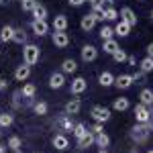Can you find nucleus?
Listing matches in <instances>:
<instances>
[{"label":"nucleus","instance_id":"obj_1","mask_svg":"<svg viewBox=\"0 0 153 153\" xmlns=\"http://www.w3.org/2000/svg\"><path fill=\"white\" fill-rule=\"evenodd\" d=\"M151 131H153V129L147 125V123H137V125L131 129L129 137H131L135 143H137V145H141V143H147L149 135H151Z\"/></svg>","mask_w":153,"mask_h":153},{"label":"nucleus","instance_id":"obj_2","mask_svg":"<svg viewBox=\"0 0 153 153\" xmlns=\"http://www.w3.org/2000/svg\"><path fill=\"white\" fill-rule=\"evenodd\" d=\"M39 57H41V49L37 47V45H33V43L23 45V59H25V63L35 65L37 61H39Z\"/></svg>","mask_w":153,"mask_h":153},{"label":"nucleus","instance_id":"obj_3","mask_svg":"<svg viewBox=\"0 0 153 153\" xmlns=\"http://www.w3.org/2000/svg\"><path fill=\"white\" fill-rule=\"evenodd\" d=\"M90 117L94 118V123H108L110 120V110L106 108V106H100V104H96L90 108Z\"/></svg>","mask_w":153,"mask_h":153},{"label":"nucleus","instance_id":"obj_4","mask_svg":"<svg viewBox=\"0 0 153 153\" xmlns=\"http://www.w3.org/2000/svg\"><path fill=\"white\" fill-rule=\"evenodd\" d=\"M55 127H57L61 133H71L74 131V123H71V114L68 112H63V114H59L57 120H55Z\"/></svg>","mask_w":153,"mask_h":153},{"label":"nucleus","instance_id":"obj_5","mask_svg":"<svg viewBox=\"0 0 153 153\" xmlns=\"http://www.w3.org/2000/svg\"><path fill=\"white\" fill-rule=\"evenodd\" d=\"M51 41H53L55 47L65 49L70 45V35H68L65 31H53V33H51Z\"/></svg>","mask_w":153,"mask_h":153},{"label":"nucleus","instance_id":"obj_6","mask_svg":"<svg viewBox=\"0 0 153 153\" xmlns=\"http://www.w3.org/2000/svg\"><path fill=\"white\" fill-rule=\"evenodd\" d=\"M86 88H88V82H86V78H82V76H78V78H74L71 80V86H70V92L74 96H80L86 92Z\"/></svg>","mask_w":153,"mask_h":153},{"label":"nucleus","instance_id":"obj_7","mask_svg":"<svg viewBox=\"0 0 153 153\" xmlns=\"http://www.w3.org/2000/svg\"><path fill=\"white\" fill-rule=\"evenodd\" d=\"M76 145H78V149H82V151H84V149H90L92 145H96V135L88 129V133H86L84 137L76 139Z\"/></svg>","mask_w":153,"mask_h":153},{"label":"nucleus","instance_id":"obj_8","mask_svg":"<svg viewBox=\"0 0 153 153\" xmlns=\"http://www.w3.org/2000/svg\"><path fill=\"white\" fill-rule=\"evenodd\" d=\"M135 120L137 123H149L151 120V114H149V106H145L143 102L135 106Z\"/></svg>","mask_w":153,"mask_h":153},{"label":"nucleus","instance_id":"obj_9","mask_svg":"<svg viewBox=\"0 0 153 153\" xmlns=\"http://www.w3.org/2000/svg\"><path fill=\"white\" fill-rule=\"evenodd\" d=\"M96 59H98V47H94L92 43L84 45L82 47V61L90 63V61H96Z\"/></svg>","mask_w":153,"mask_h":153},{"label":"nucleus","instance_id":"obj_10","mask_svg":"<svg viewBox=\"0 0 153 153\" xmlns=\"http://www.w3.org/2000/svg\"><path fill=\"white\" fill-rule=\"evenodd\" d=\"M63 86H65V74H63V71H53V74L49 76V88L59 90V88H63Z\"/></svg>","mask_w":153,"mask_h":153},{"label":"nucleus","instance_id":"obj_11","mask_svg":"<svg viewBox=\"0 0 153 153\" xmlns=\"http://www.w3.org/2000/svg\"><path fill=\"white\" fill-rule=\"evenodd\" d=\"M51 143H53V147H55L57 151H65V149L70 147V139H68L65 133H57V135H53Z\"/></svg>","mask_w":153,"mask_h":153},{"label":"nucleus","instance_id":"obj_12","mask_svg":"<svg viewBox=\"0 0 153 153\" xmlns=\"http://www.w3.org/2000/svg\"><path fill=\"white\" fill-rule=\"evenodd\" d=\"M96 23H98L96 14H94V12H90V14H84V16H82V21H80V27H82L84 33H90V31H92V29L96 27Z\"/></svg>","mask_w":153,"mask_h":153},{"label":"nucleus","instance_id":"obj_13","mask_svg":"<svg viewBox=\"0 0 153 153\" xmlns=\"http://www.w3.org/2000/svg\"><path fill=\"white\" fill-rule=\"evenodd\" d=\"M133 84L135 82H133V76L131 74H120V76L114 78V86H117L118 90H129Z\"/></svg>","mask_w":153,"mask_h":153},{"label":"nucleus","instance_id":"obj_14","mask_svg":"<svg viewBox=\"0 0 153 153\" xmlns=\"http://www.w3.org/2000/svg\"><path fill=\"white\" fill-rule=\"evenodd\" d=\"M29 76H31V65H29V63L16 65V70H14V80H16V82H27Z\"/></svg>","mask_w":153,"mask_h":153},{"label":"nucleus","instance_id":"obj_15","mask_svg":"<svg viewBox=\"0 0 153 153\" xmlns=\"http://www.w3.org/2000/svg\"><path fill=\"white\" fill-rule=\"evenodd\" d=\"M31 29H33V33H35L37 37H45L49 33V23L47 21H31Z\"/></svg>","mask_w":153,"mask_h":153},{"label":"nucleus","instance_id":"obj_16","mask_svg":"<svg viewBox=\"0 0 153 153\" xmlns=\"http://www.w3.org/2000/svg\"><path fill=\"white\" fill-rule=\"evenodd\" d=\"M118 16H120V21H125V23H129L131 27H135L137 25V14L133 12L131 6H123L120 12H118Z\"/></svg>","mask_w":153,"mask_h":153},{"label":"nucleus","instance_id":"obj_17","mask_svg":"<svg viewBox=\"0 0 153 153\" xmlns=\"http://www.w3.org/2000/svg\"><path fill=\"white\" fill-rule=\"evenodd\" d=\"M80 110H82V100H80V98H71V100H68V104H65V112H68V114L74 117V114H78Z\"/></svg>","mask_w":153,"mask_h":153},{"label":"nucleus","instance_id":"obj_18","mask_svg":"<svg viewBox=\"0 0 153 153\" xmlns=\"http://www.w3.org/2000/svg\"><path fill=\"white\" fill-rule=\"evenodd\" d=\"M68 25H70V21H68V16L65 14H57L55 19H53V31H68Z\"/></svg>","mask_w":153,"mask_h":153},{"label":"nucleus","instance_id":"obj_19","mask_svg":"<svg viewBox=\"0 0 153 153\" xmlns=\"http://www.w3.org/2000/svg\"><path fill=\"white\" fill-rule=\"evenodd\" d=\"M112 108L118 110V112H125V110H129V108H131V100H129V98H125V96H120V98H117V100L112 102Z\"/></svg>","mask_w":153,"mask_h":153},{"label":"nucleus","instance_id":"obj_20","mask_svg":"<svg viewBox=\"0 0 153 153\" xmlns=\"http://www.w3.org/2000/svg\"><path fill=\"white\" fill-rule=\"evenodd\" d=\"M31 14H33V19H35V21H47V6L39 2V4L35 6V10L31 12Z\"/></svg>","mask_w":153,"mask_h":153},{"label":"nucleus","instance_id":"obj_21","mask_svg":"<svg viewBox=\"0 0 153 153\" xmlns=\"http://www.w3.org/2000/svg\"><path fill=\"white\" fill-rule=\"evenodd\" d=\"M12 39H14V27L4 25L2 31H0V41H2V43H8V41H12Z\"/></svg>","mask_w":153,"mask_h":153},{"label":"nucleus","instance_id":"obj_22","mask_svg":"<svg viewBox=\"0 0 153 153\" xmlns=\"http://www.w3.org/2000/svg\"><path fill=\"white\" fill-rule=\"evenodd\" d=\"M139 102H143L145 106H153V90L151 88H143L139 94Z\"/></svg>","mask_w":153,"mask_h":153},{"label":"nucleus","instance_id":"obj_23","mask_svg":"<svg viewBox=\"0 0 153 153\" xmlns=\"http://www.w3.org/2000/svg\"><path fill=\"white\" fill-rule=\"evenodd\" d=\"M129 33H131V25L125 23V21H118L117 27H114V35H118V37H129Z\"/></svg>","mask_w":153,"mask_h":153},{"label":"nucleus","instance_id":"obj_24","mask_svg":"<svg viewBox=\"0 0 153 153\" xmlns=\"http://www.w3.org/2000/svg\"><path fill=\"white\" fill-rule=\"evenodd\" d=\"M98 82L102 88H108V86H114V76L110 74V71H102L100 76H98Z\"/></svg>","mask_w":153,"mask_h":153},{"label":"nucleus","instance_id":"obj_25","mask_svg":"<svg viewBox=\"0 0 153 153\" xmlns=\"http://www.w3.org/2000/svg\"><path fill=\"white\" fill-rule=\"evenodd\" d=\"M102 49H104V53L112 55V53L118 49V41L114 39V37H112V39H106V41H102Z\"/></svg>","mask_w":153,"mask_h":153},{"label":"nucleus","instance_id":"obj_26","mask_svg":"<svg viewBox=\"0 0 153 153\" xmlns=\"http://www.w3.org/2000/svg\"><path fill=\"white\" fill-rule=\"evenodd\" d=\"M76 70H78V63L74 59H63L61 61V71L63 74H76Z\"/></svg>","mask_w":153,"mask_h":153},{"label":"nucleus","instance_id":"obj_27","mask_svg":"<svg viewBox=\"0 0 153 153\" xmlns=\"http://www.w3.org/2000/svg\"><path fill=\"white\" fill-rule=\"evenodd\" d=\"M21 94L25 96V98H35V94H37V88H35V84H25L23 88H21Z\"/></svg>","mask_w":153,"mask_h":153},{"label":"nucleus","instance_id":"obj_28","mask_svg":"<svg viewBox=\"0 0 153 153\" xmlns=\"http://www.w3.org/2000/svg\"><path fill=\"white\" fill-rule=\"evenodd\" d=\"M12 123H14V117H12L10 112H2L0 114V129H8Z\"/></svg>","mask_w":153,"mask_h":153},{"label":"nucleus","instance_id":"obj_29","mask_svg":"<svg viewBox=\"0 0 153 153\" xmlns=\"http://www.w3.org/2000/svg\"><path fill=\"white\" fill-rule=\"evenodd\" d=\"M86 133H88V127H86L84 123H76V125H74V131H71V135H74L76 139H80V137H84Z\"/></svg>","mask_w":153,"mask_h":153},{"label":"nucleus","instance_id":"obj_30","mask_svg":"<svg viewBox=\"0 0 153 153\" xmlns=\"http://www.w3.org/2000/svg\"><path fill=\"white\" fill-rule=\"evenodd\" d=\"M6 145H8V149L16 151V149H21V147H23V141H21V137H19V135H12V137H8Z\"/></svg>","mask_w":153,"mask_h":153},{"label":"nucleus","instance_id":"obj_31","mask_svg":"<svg viewBox=\"0 0 153 153\" xmlns=\"http://www.w3.org/2000/svg\"><path fill=\"white\" fill-rule=\"evenodd\" d=\"M102 16H104V21H117L118 19V10L114 6H106L104 12H102Z\"/></svg>","mask_w":153,"mask_h":153},{"label":"nucleus","instance_id":"obj_32","mask_svg":"<svg viewBox=\"0 0 153 153\" xmlns=\"http://www.w3.org/2000/svg\"><path fill=\"white\" fill-rule=\"evenodd\" d=\"M12 41L19 43V45H27V33H25V29H14V39Z\"/></svg>","mask_w":153,"mask_h":153},{"label":"nucleus","instance_id":"obj_33","mask_svg":"<svg viewBox=\"0 0 153 153\" xmlns=\"http://www.w3.org/2000/svg\"><path fill=\"white\" fill-rule=\"evenodd\" d=\"M96 145H98L100 149H106V147L110 145V137H108L106 133H100V135H96Z\"/></svg>","mask_w":153,"mask_h":153},{"label":"nucleus","instance_id":"obj_34","mask_svg":"<svg viewBox=\"0 0 153 153\" xmlns=\"http://www.w3.org/2000/svg\"><path fill=\"white\" fill-rule=\"evenodd\" d=\"M139 68H141V71H145V74L153 71V57L147 55L145 59H141V61H139Z\"/></svg>","mask_w":153,"mask_h":153},{"label":"nucleus","instance_id":"obj_35","mask_svg":"<svg viewBox=\"0 0 153 153\" xmlns=\"http://www.w3.org/2000/svg\"><path fill=\"white\" fill-rule=\"evenodd\" d=\"M33 110H35V114H39V117H45L47 110H49V106H47V102H35Z\"/></svg>","mask_w":153,"mask_h":153},{"label":"nucleus","instance_id":"obj_36","mask_svg":"<svg viewBox=\"0 0 153 153\" xmlns=\"http://www.w3.org/2000/svg\"><path fill=\"white\" fill-rule=\"evenodd\" d=\"M98 35H100V39H102V41H106V39H112V37H114V29H112V27H102V29H100V33H98Z\"/></svg>","mask_w":153,"mask_h":153},{"label":"nucleus","instance_id":"obj_37","mask_svg":"<svg viewBox=\"0 0 153 153\" xmlns=\"http://www.w3.org/2000/svg\"><path fill=\"white\" fill-rule=\"evenodd\" d=\"M37 4H39V0H23V2H21V8H23L25 12H33Z\"/></svg>","mask_w":153,"mask_h":153},{"label":"nucleus","instance_id":"obj_38","mask_svg":"<svg viewBox=\"0 0 153 153\" xmlns=\"http://www.w3.org/2000/svg\"><path fill=\"white\" fill-rule=\"evenodd\" d=\"M127 57H129V55L125 53V49H120V47H118L117 51L112 53V59H114L117 63H123V61H127Z\"/></svg>","mask_w":153,"mask_h":153},{"label":"nucleus","instance_id":"obj_39","mask_svg":"<svg viewBox=\"0 0 153 153\" xmlns=\"http://www.w3.org/2000/svg\"><path fill=\"white\" fill-rule=\"evenodd\" d=\"M131 76H133V82L135 84H143L145 82V76H147V74H145V71H135V74H131Z\"/></svg>","mask_w":153,"mask_h":153},{"label":"nucleus","instance_id":"obj_40","mask_svg":"<svg viewBox=\"0 0 153 153\" xmlns=\"http://www.w3.org/2000/svg\"><path fill=\"white\" fill-rule=\"evenodd\" d=\"M88 129L92 131L94 135H100V133H104V125H102V123H94V125H92V127H88Z\"/></svg>","mask_w":153,"mask_h":153},{"label":"nucleus","instance_id":"obj_41","mask_svg":"<svg viewBox=\"0 0 153 153\" xmlns=\"http://www.w3.org/2000/svg\"><path fill=\"white\" fill-rule=\"evenodd\" d=\"M127 63L133 65V68H137V57H135V55H129V57H127Z\"/></svg>","mask_w":153,"mask_h":153},{"label":"nucleus","instance_id":"obj_42","mask_svg":"<svg viewBox=\"0 0 153 153\" xmlns=\"http://www.w3.org/2000/svg\"><path fill=\"white\" fill-rule=\"evenodd\" d=\"M68 2H70V6H76V8H78V6H82L86 0H68Z\"/></svg>","mask_w":153,"mask_h":153},{"label":"nucleus","instance_id":"obj_43","mask_svg":"<svg viewBox=\"0 0 153 153\" xmlns=\"http://www.w3.org/2000/svg\"><path fill=\"white\" fill-rule=\"evenodd\" d=\"M147 55H149V57H153V43H149V45H147Z\"/></svg>","mask_w":153,"mask_h":153},{"label":"nucleus","instance_id":"obj_44","mask_svg":"<svg viewBox=\"0 0 153 153\" xmlns=\"http://www.w3.org/2000/svg\"><path fill=\"white\" fill-rule=\"evenodd\" d=\"M6 149H8V145H4V143H0V153H6Z\"/></svg>","mask_w":153,"mask_h":153},{"label":"nucleus","instance_id":"obj_45","mask_svg":"<svg viewBox=\"0 0 153 153\" xmlns=\"http://www.w3.org/2000/svg\"><path fill=\"white\" fill-rule=\"evenodd\" d=\"M86 2H90V4H94V2H100V4H104V2H108V0H86Z\"/></svg>","mask_w":153,"mask_h":153},{"label":"nucleus","instance_id":"obj_46","mask_svg":"<svg viewBox=\"0 0 153 153\" xmlns=\"http://www.w3.org/2000/svg\"><path fill=\"white\" fill-rule=\"evenodd\" d=\"M6 86H8V84L4 82V80H0V92H2V90H4V88H6Z\"/></svg>","mask_w":153,"mask_h":153},{"label":"nucleus","instance_id":"obj_47","mask_svg":"<svg viewBox=\"0 0 153 153\" xmlns=\"http://www.w3.org/2000/svg\"><path fill=\"white\" fill-rule=\"evenodd\" d=\"M8 2H10V0H0V6H6Z\"/></svg>","mask_w":153,"mask_h":153},{"label":"nucleus","instance_id":"obj_48","mask_svg":"<svg viewBox=\"0 0 153 153\" xmlns=\"http://www.w3.org/2000/svg\"><path fill=\"white\" fill-rule=\"evenodd\" d=\"M129 153H139V147H133V149H131Z\"/></svg>","mask_w":153,"mask_h":153},{"label":"nucleus","instance_id":"obj_49","mask_svg":"<svg viewBox=\"0 0 153 153\" xmlns=\"http://www.w3.org/2000/svg\"><path fill=\"white\" fill-rule=\"evenodd\" d=\"M12 153H25V151H21V149H16V151H12Z\"/></svg>","mask_w":153,"mask_h":153},{"label":"nucleus","instance_id":"obj_50","mask_svg":"<svg viewBox=\"0 0 153 153\" xmlns=\"http://www.w3.org/2000/svg\"><path fill=\"white\" fill-rule=\"evenodd\" d=\"M98 153H108V151H106V149H100V151H98Z\"/></svg>","mask_w":153,"mask_h":153},{"label":"nucleus","instance_id":"obj_51","mask_svg":"<svg viewBox=\"0 0 153 153\" xmlns=\"http://www.w3.org/2000/svg\"><path fill=\"white\" fill-rule=\"evenodd\" d=\"M0 137H2V129H0Z\"/></svg>","mask_w":153,"mask_h":153},{"label":"nucleus","instance_id":"obj_52","mask_svg":"<svg viewBox=\"0 0 153 153\" xmlns=\"http://www.w3.org/2000/svg\"><path fill=\"white\" fill-rule=\"evenodd\" d=\"M151 19H153V10H151Z\"/></svg>","mask_w":153,"mask_h":153},{"label":"nucleus","instance_id":"obj_53","mask_svg":"<svg viewBox=\"0 0 153 153\" xmlns=\"http://www.w3.org/2000/svg\"><path fill=\"white\" fill-rule=\"evenodd\" d=\"M147 153H153V149H151V151H147Z\"/></svg>","mask_w":153,"mask_h":153},{"label":"nucleus","instance_id":"obj_54","mask_svg":"<svg viewBox=\"0 0 153 153\" xmlns=\"http://www.w3.org/2000/svg\"><path fill=\"white\" fill-rule=\"evenodd\" d=\"M108 2H114V0H108Z\"/></svg>","mask_w":153,"mask_h":153},{"label":"nucleus","instance_id":"obj_55","mask_svg":"<svg viewBox=\"0 0 153 153\" xmlns=\"http://www.w3.org/2000/svg\"><path fill=\"white\" fill-rule=\"evenodd\" d=\"M139 2H145V0H139Z\"/></svg>","mask_w":153,"mask_h":153},{"label":"nucleus","instance_id":"obj_56","mask_svg":"<svg viewBox=\"0 0 153 153\" xmlns=\"http://www.w3.org/2000/svg\"><path fill=\"white\" fill-rule=\"evenodd\" d=\"M19 2H23V0H19Z\"/></svg>","mask_w":153,"mask_h":153},{"label":"nucleus","instance_id":"obj_57","mask_svg":"<svg viewBox=\"0 0 153 153\" xmlns=\"http://www.w3.org/2000/svg\"><path fill=\"white\" fill-rule=\"evenodd\" d=\"M0 114H2V112H0Z\"/></svg>","mask_w":153,"mask_h":153}]
</instances>
